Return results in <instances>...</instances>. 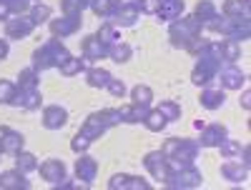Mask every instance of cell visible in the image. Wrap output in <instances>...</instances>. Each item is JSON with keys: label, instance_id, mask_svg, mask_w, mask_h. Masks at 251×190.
I'll list each match as a JSON object with an SVG mask.
<instances>
[{"label": "cell", "instance_id": "6da1fadb", "mask_svg": "<svg viewBox=\"0 0 251 190\" xmlns=\"http://www.w3.org/2000/svg\"><path fill=\"white\" fill-rule=\"evenodd\" d=\"M161 153L169 160V168H186V165H194L199 160L201 153V145L191 138H171L161 145Z\"/></svg>", "mask_w": 251, "mask_h": 190}, {"label": "cell", "instance_id": "7a4b0ae2", "mask_svg": "<svg viewBox=\"0 0 251 190\" xmlns=\"http://www.w3.org/2000/svg\"><path fill=\"white\" fill-rule=\"evenodd\" d=\"M68 58H71L68 48L63 45L58 38L50 35L43 45L33 50V55H30V68L38 70V73H43V70H50V68H60Z\"/></svg>", "mask_w": 251, "mask_h": 190}, {"label": "cell", "instance_id": "3957f363", "mask_svg": "<svg viewBox=\"0 0 251 190\" xmlns=\"http://www.w3.org/2000/svg\"><path fill=\"white\" fill-rule=\"evenodd\" d=\"M194 60H196V65H194V70H191V83H194V85H199V88L211 85V83L216 80L219 68L224 65L221 58H219V48H216L214 40H211V43L206 45V50L199 53Z\"/></svg>", "mask_w": 251, "mask_h": 190}, {"label": "cell", "instance_id": "277c9868", "mask_svg": "<svg viewBox=\"0 0 251 190\" xmlns=\"http://www.w3.org/2000/svg\"><path fill=\"white\" fill-rule=\"evenodd\" d=\"M201 30H203V25L199 23V20H196L194 15H186V13H183L181 18H176V20H171V23H169V40H171V48L186 50V45L191 43L196 35H201Z\"/></svg>", "mask_w": 251, "mask_h": 190}, {"label": "cell", "instance_id": "5b68a950", "mask_svg": "<svg viewBox=\"0 0 251 190\" xmlns=\"http://www.w3.org/2000/svg\"><path fill=\"white\" fill-rule=\"evenodd\" d=\"M206 28L211 33H219L221 38L241 43V40H249V35H251V20H246V18H224L219 13Z\"/></svg>", "mask_w": 251, "mask_h": 190}, {"label": "cell", "instance_id": "8992f818", "mask_svg": "<svg viewBox=\"0 0 251 190\" xmlns=\"http://www.w3.org/2000/svg\"><path fill=\"white\" fill-rule=\"evenodd\" d=\"M201 183H203V173L196 165L174 168L169 173V178L163 180V185L171 188V190H194V188H201Z\"/></svg>", "mask_w": 251, "mask_h": 190}, {"label": "cell", "instance_id": "52a82bcc", "mask_svg": "<svg viewBox=\"0 0 251 190\" xmlns=\"http://www.w3.org/2000/svg\"><path fill=\"white\" fill-rule=\"evenodd\" d=\"M216 80H221L224 90H241L246 85V73L241 68H236V63H224L216 73Z\"/></svg>", "mask_w": 251, "mask_h": 190}, {"label": "cell", "instance_id": "ba28073f", "mask_svg": "<svg viewBox=\"0 0 251 190\" xmlns=\"http://www.w3.org/2000/svg\"><path fill=\"white\" fill-rule=\"evenodd\" d=\"M83 25V15H60L55 20H48V28H50V35L63 40V38H71L80 30Z\"/></svg>", "mask_w": 251, "mask_h": 190}, {"label": "cell", "instance_id": "9c48e42d", "mask_svg": "<svg viewBox=\"0 0 251 190\" xmlns=\"http://www.w3.org/2000/svg\"><path fill=\"white\" fill-rule=\"evenodd\" d=\"M35 30V23L30 20V15H13L10 20H5V38L8 40H25L30 38Z\"/></svg>", "mask_w": 251, "mask_h": 190}, {"label": "cell", "instance_id": "30bf717a", "mask_svg": "<svg viewBox=\"0 0 251 190\" xmlns=\"http://www.w3.org/2000/svg\"><path fill=\"white\" fill-rule=\"evenodd\" d=\"M143 168L151 173V178L153 180H166L169 178V173H171V168H169V160H166V155L161 153V150H151V153H146L143 155Z\"/></svg>", "mask_w": 251, "mask_h": 190}, {"label": "cell", "instance_id": "8fae6325", "mask_svg": "<svg viewBox=\"0 0 251 190\" xmlns=\"http://www.w3.org/2000/svg\"><path fill=\"white\" fill-rule=\"evenodd\" d=\"M38 173H40V178H43L48 185H58L63 178L68 175V168H66V163H63V160L50 158V160H43V163L38 165Z\"/></svg>", "mask_w": 251, "mask_h": 190}, {"label": "cell", "instance_id": "7c38bea8", "mask_svg": "<svg viewBox=\"0 0 251 190\" xmlns=\"http://www.w3.org/2000/svg\"><path fill=\"white\" fill-rule=\"evenodd\" d=\"M221 178L228 183H244V180H249V165H244L239 158H224Z\"/></svg>", "mask_w": 251, "mask_h": 190}, {"label": "cell", "instance_id": "4fadbf2b", "mask_svg": "<svg viewBox=\"0 0 251 190\" xmlns=\"http://www.w3.org/2000/svg\"><path fill=\"white\" fill-rule=\"evenodd\" d=\"M224 138H228L226 125H221V123H208V125H203V128H201V138H199L196 143H199L201 148H219Z\"/></svg>", "mask_w": 251, "mask_h": 190}, {"label": "cell", "instance_id": "5bb4252c", "mask_svg": "<svg viewBox=\"0 0 251 190\" xmlns=\"http://www.w3.org/2000/svg\"><path fill=\"white\" fill-rule=\"evenodd\" d=\"M68 125V110L63 105H46L43 108V128L46 130H60Z\"/></svg>", "mask_w": 251, "mask_h": 190}, {"label": "cell", "instance_id": "9a60e30c", "mask_svg": "<svg viewBox=\"0 0 251 190\" xmlns=\"http://www.w3.org/2000/svg\"><path fill=\"white\" fill-rule=\"evenodd\" d=\"M183 13H186V0H158V10H156L158 23H171Z\"/></svg>", "mask_w": 251, "mask_h": 190}, {"label": "cell", "instance_id": "2e32d148", "mask_svg": "<svg viewBox=\"0 0 251 190\" xmlns=\"http://www.w3.org/2000/svg\"><path fill=\"white\" fill-rule=\"evenodd\" d=\"M80 55L88 58L91 63L93 60H103V58H108V45H103L100 40L96 38V33L93 35H86V38L80 40Z\"/></svg>", "mask_w": 251, "mask_h": 190}, {"label": "cell", "instance_id": "e0dca14e", "mask_svg": "<svg viewBox=\"0 0 251 190\" xmlns=\"http://www.w3.org/2000/svg\"><path fill=\"white\" fill-rule=\"evenodd\" d=\"M199 103H201V108H206V110H219V108H224V103H226V90L224 88H214V85H203L201 95H199Z\"/></svg>", "mask_w": 251, "mask_h": 190}, {"label": "cell", "instance_id": "ac0fdd59", "mask_svg": "<svg viewBox=\"0 0 251 190\" xmlns=\"http://www.w3.org/2000/svg\"><path fill=\"white\" fill-rule=\"evenodd\" d=\"M73 168H75V178L86 180L88 185H91V183L96 180V175H98V160H96V158H91L88 153H80Z\"/></svg>", "mask_w": 251, "mask_h": 190}, {"label": "cell", "instance_id": "d6986e66", "mask_svg": "<svg viewBox=\"0 0 251 190\" xmlns=\"http://www.w3.org/2000/svg\"><path fill=\"white\" fill-rule=\"evenodd\" d=\"M40 105H43V95H40L38 88H33V90H18L15 100H13V108H23L28 113L40 110Z\"/></svg>", "mask_w": 251, "mask_h": 190}, {"label": "cell", "instance_id": "ffe728a7", "mask_svg": "<svg viewBox=\"0 0 251 190\" xmlns=\"http://www.w3.org/2000/svg\"><path fill=\"white\" fill-rule=\"evenodd\" d=\"M0 190H30V180L18 168L0 173Z\"/></svg>", "mask_w": 251, "mask_h": 190}, {"label": "cell", "instance_id": "44dd1931", "mask_svg": "<svg viewBox=\"0 0 251 190\" xmlns=\"http://www.w3.org/2000/svg\"><path fill=\"white\" fill-rule=\"evenodd\" d=\"M219 13L224 18H246V20H251V0H224Z\"/></svg>", "mask_w": 251, "mask_h": 190}, {"label": "cell", "instance_id": "7402d4cb", "mask_svg": "<svg viewBox=\"0 0 251 190\" xmlns=\"http://www.w3.org/2000/svg\"><path fill=\"white\" fill-rule=\"evenodd\" d=\"M20 150H25V135L20 133V130H10V128H8L3 143H0V153H5V155H18Z\"/></svg>", "mask_w": 251, "mask_h": 190}, {"label": "cell", "instance_id": "603a6c76", "mask_svg": "<svg viewBox=\"0 0 251 190\" xmlns=\"http://www.w3.org/2000/svg\"><path fill=\"white\" fill-rule=\"evenodd\" d=\"M146 113H149V108H146V105H136V103H128V105H121V108H118L121 123H126V125L143 123Z\"/></svg>", "mask_w": 251, "mask_h": 190}, {"label": "cell", "instance_id": "cb8c5ba5", "mask_svg": "<svg viewBox=\"0 0 251 190\" xmlns=\"http://www.w3.org/2000/svg\"><path fill=\"white\" fill-rule=\"evenodd\" d=\"M138 15H141L138 8H116L111 23H113L116 28H133V25L138 23Z\"/></svg>", "mask_w": 251, "mask_h": 190}, {"label": "cell", "instance_id": "d4e9b609", "mask_svg": "<svg viewBox=\"0 0 251 190\" xmlns=\"http://www.w3.org/2000/svg\"><path fill=\"white\" fill-rule=\"evenodd\" d=\"M91 65H93V63H91L88 58H83V55H80V58H73V55H71V58H68L66 63H63V65H60L58 70H60V75H66V78H73V75H80V73H86V70H88Z\"/></svg>", "mask_w": 251, "mask_h": 190}, {"label": "cell", "instance_id": "484cf974", "mask_svg": "<svg viewBox=\"0 0 251 190\" xmlns=\"http://www.w3.org/2000/svg\"><path fill=\"white\" fill-rule=\"evenodd\" d=\"M216 48H219L221 63H236L241 58V43H236V40L224 38V40H219V43H216Z\"/></svg>", "mask_w": 251, "mask_h": 190}, {"label": "cell", "instance_id": "4316f807", "mask_svg": "<svg viewBox=\"0 0 251 190\" xmlns=\"http://www.w3.org/2000/svg\"><path fill=\"white\" fill-rule=\"evenodd\" d=\"M196 20H199V23L206 28L208 23H211V20L219 15V8L211 3V0H199V3H196V8H194V13H191Z\"/></svg>", "mask_w": 251, "mask_h": 190}, {"label": "cell", "instance_id": "83f0119b", "mask_svg": "<svg viewBox=\"0 0 251 190\" xmlns=\"http://www.w3.org/2000/svg\"><path fill=\"white\" fill-rule=\"evenodd\" d=\"M96 38L100 40L103 45H108V48H113L116 43H121V40H123V38H121V30L111 23V20H108V23H103V25L96 30Z\"/></svg>", "mask_w": 251, "mask_h": 190}, {"label": "cell", "instance_id": "f1b7e54d", "mask_svg": "<svg viewBox=\"0 0 251 190\" xmlns=\"http://www.w3.org/2000/svg\"><path fill=\"white\" fill-rule=\"evenodd\" d=\"M111 78H113V75H111L106 68H98V65H91V68L86 70V83H88L91 88H106Z\"/></svg>", "mask_w": 251, "mask_h": 190}, {"label": "cell", "instance_id": "f546056e", "mask_svg": "<svg viewBox=\"0 0 251 190\" xmlns=\"http://www.w3.org/2000/svg\"><path fill=\"white\" fill-rule=\"evenodd\" d=\"M15 158V168L20 173H38V165H40V160L33 155V153H28V150H20L18 155H13Z\"/></svg>", "mask_w": 251, "mask_h": 190}, {"label": "cell", "instance_id": "4dcf8cb0", "mask_svg": "<svg viewBox=\"0 0 251 190\" xmlns=\"http://www.w3.org/2000/svg\"><path fill=\"white\" fill-rule=\"evenodd\" d=\"M88 8L93 10L96 18H100V20H111L113 13H116V8H118V3H116V0H91V5H88Z\"/></svg>", "mask_w": 251, "mask_h": 190}, {"label": "cell", "instance_id": "1f68e13d", "mask_svg": "<svg viewBox=\"0 0 251 190\" xmlns=\"http://www.w3.org/2000/svg\"><path fill=\"white\" fill-rule=\"evenodd\" d=\"M18 90H33V88H38L40 85V73L38 70H33V68H25V70H20L18 73Z\"/></svg>", "mask_w": 251, "mask_h": 190}, {"label": "cell", "instance_id": "d6a6232c", "mask_svg": "<svg viewBox=\"0 0 251 190\" xmlns=\"http://www.w3.org/2000/svg\"><path fill=\"white\" fill-rule=\"evenodd\" d=\"M143 125L149 128L151 133H161V130H166V125H169V120H166L163 115H161V110L158 108H149V113H146V118H143Z\"/></svg>", "mask_w": 251, "mask_h": 190}, {"label": "cell", "instance_id": "836d02e7", "mask_svg": "<svg viewBox=\"0 0 251 190\" xmlns=\"http://www.w3.org/2000/svg\"><path fill=\"white\" fill-rule=\"evenodd\" d=\"M106 130H108V128H103V125H100L93 115H88L86 120H83V125H80V130H78V133H83L86 138H91V140L96 143V140H98L103 133H106Z\"/></svg>", "mask_w": 251, "mask_h": 190}, {"label": "cell", "instance_id": "e575fe53", "mask_svg": "<svg viewBox=\"0 0 251 190\" xmlns=\"http://www.w3.org/2000/svg\"><path fill=\"white\" fill-rule=\"evenodd\" d=\"M131 103H136V105H149L153 103V90H151V85H143V83H138V85H133L131 88Z\"/></svg>", "mask_w": 251, "mask_h": 190}, {"label": "cell", "instance_id": "d590c367", "mask_svg": "<svg viewBox=\"0 0 251 190\" xmlns=\"http://www.w3.org/2000/svg\"><path fill=\"white\" fill-rule=\"evenodd\" d=\"M108 58H111L113 63H118V65H123V63H128V60L133 58V48L121 40V43H116L113 48H108Z\"/></svg>", "mask_w": 251, "mask_h": 190}, {"label": "cell", "instance_id": "8d00e7d4", "mask_svg": "<svg viewBox=\"0 0 251 190\" xmlns=\"http://www.w3.org/2000/svg\"><path fill=\"white\" fill-rule=\"evenodd\" d=\"M28 15H30V20H33L35 28H38V25L48 23V20L53 18V8H50V5H46V3H33V8L28 10Z\"/></svg>", "mask_w": 251, "mask_h": 190}, {"label": "cell", "instance_id": "74e56055", "mask_svg": "<svg viewBox=\"0 0 251 190\" xmlns=\"http://www.w3.org/2000/svg\"><path fill=\"white\" fill-rule=\"evenodd\" d=\"M103 128H113V125H121V115H118V108H103V110H96L91 113Z\"/></svg>", "mask_w": 251, "mask_h": 190}, {"label": "cell", "instance_id": "f35d334b", "mask_svg": "<svg viewBox=\"0 0 251 190\" xmlns=\"http://www.w3.org/2000/svg\"><path fill=\"white\" fill-rule=\"evenodd\" d=\"M158 110H161V115L169 120V123L181 120V105H178L176 100H161V103H158Z\"/></svg>", "mask_w": 251, "mask_h": 190}, {"label": "cell", "instance_id": "ab89813d", "mask_svg": "<svg viewBox=\"0 0 251 190\" xmlns=\"http://www.w3.org/2000/svg\"><path fill=\"white\" fill-rule=\"evenodd\" d=\"M88 5H91V0H60V13L63 15H83V10Z\"/></svg>", "mask_w": 251, "mask_h": 190}, {"label": "cell", "instance_id": "60d3db41", "mask_svg": "<svg viewBox=\"0 0 251 190\" xmlns=\"http://www.w3.org/2000/svg\"><path fill=\"white\" fill-rule=\"evenodd\" d=\"M241 140H231V138H224L221 140V145H219V150H221V155L224 158H239L241 155Z\"/></svg>", "mask_w": 251, "mask_h": 190}, {"label": "cell", "instance_id": "b9f144b4", "mask_svg": "<svg viewBox=\"0 0 251 190\" xmlns=\"http://www.w3.org/2000/svg\"><path fill=\"white\" fill-rule=\"evenodd\" d=\"M15 93H18V85H15V83L0 78V105H13Z\"/></svg>", "mask_w": 251, "mask_h": 190}, {"label": "cell", "instance_id": "7bdbcfd3", "mask_svg": "<svg viewBox=\"0 0 251 190\" xmlns=\"http://www.w3.org/2000/svg\"><path fill=\"white\" fill-rule=\"evenodd\" d=\"M91 145H93L91 138H86L83 133H75L73 140H71V150H73L75 155H80V153H88V148H91Z\"/></svg>", "mask_w": 251, "mask_h": 190}, {"label": "cell", "instance_id": "ee69618b", "mask_svg": "<svg viewBox=\"0 0 251 190\" xmlns=\"http://www.w3.org/2000/svg\"><path fill=\"white\" fill-rule=\"evenodd\" d=\"M53 188H55V190H88L91 185H88L86 180H80V178H73V180H71V178L66 175V178H63L58 185H53Z\"/></svg>", "mask_w": 251, "mask_h": 190}, {"label": "cell", "instance_id": "f6af8a7d", "mask_svg": "<svg viewBox=\"0 0 251 190\" xmlns=\"http://www.w3.org/2000/svg\"><path fill=\"white\" fill-rule=\"evenodd\" d=\"M123 190H151V183L143 180L141 175H126Z\"/></svg>", "mask_w": 251, "mask_h": 190}, {"label": "cell", "instance_id": "bcb514c9", "mask_svg": "<svg viewBox=\"0 0 251 190\" xmlns=\"http://www.w3.org/2000/svg\"><path fill=\"white\" fill-rule=\"evenodd\" d=\"M3 3L10 8L13 15H25L33 8V0H3Z\"/></svg>", "mask_w": 251, "mask_h": 190}, {"label": "cell", "instance_id": "7dc6e473", "mask_svg": "<svg viewBox=\"0 0 251 190\" xmlns=\"http://www.w3.org/2000/svg\"><path fill=\"white\" fill-rule=\"evenodd\" d=\"M106 90H108L113 98H118V100H123V98H126V93H128V88H126V83H123V80H118V78H111V80H108Z\"/></svg>", "mask_w": 251, "mask_h": 190}, {"label": "cell", "instance_id": "c3c4849f", "mask_svg": "<svg viewBox=\"0 0 251 190\" xmlns=\"http://www.w3.org/2000/svg\"><path fill=\"white\" fill-rule=\"evenodd\" d=\"M208 43H211V40H206L203 35H196V38L191 40V43H188V45H186V53L196 58L199 53H203V50H206V45H208Z\"/></svg>", "mask_w": 251, "mask_h": 190}, {"label": "cell", "instance_id": "681fc988", "mask_svg": "<svg viewBox=\"0 0 251 190\" xmlns=\"http://www.w3.org/2000/svg\"><path fill=\"white\" fill-rule=\"evenodd\" d=\"M138 10H141L143 15H156L158 0H141V3H138Z\"/></svg>", "mask_w": 251, "mask_h": 190}, {"label": "cell", "instance_id": "f907efd6", "mask_svg": "<svg viewBox=\"0 0 251 190\" xmlns=\"http://www.w3.org/2000/svg\"><path fill=\"white\" fill-rule=\"evenodd\" d=\"M239 103H241V108H244V110H251V90H249V88H244Z\"/></svg>", "mask_w": 251, "mask_h": 190}, {"label": "cell", "instance_id": "816d5d0a", "mask_svg": "<svg viewBox=\"0 0 251 190\" xmlns=\"http://www.w3.org/2000/svg\"><path fill=\"white\" fill-rule=\"evenodd\" d=\"M8 53H10V43H8L5 38H0V63L8 58Z\"/></svg>", "mask_w": 251, "mask_h": 190}, {"label": "cell", "instance_id": "f5cc1de1", "mask_svg": "<svg viewBox=\"0 0 251 190\" xmlns=\"http://www.w3.org/2000/svg\"><path fill=\"white\" fill-rule=\"evenodd\" d=\"M13 18V13H10V8L3 3V0H0V20H3V23H5V20H10Z\"/></svg>", "mask_w": 251, "mask_h": 190}, {"label": "cell", "instance_id": "db71d44e", "mask_svg": "<svg viewBox=\"0 0 251 190\" xmlns=\"http://www.w3.org/2000/svg\"><path fill=\"white\" fill-rule=\"evenodd\" d=\"M116 3H118V8H138L141 0H116Z\"/></svg>", "mask_w": 251, "mask_h": 190}, {"label": "cell", "instance_id": "11a10c76", "mask_svg": "<svg viewBox=\"0 0 251 190\" xmlns=\"http://www.w3.org/2000/svg\"><path fill=\"white\" fill-rule=\"evenodd\" d=\"M5 133H8V125H0V143H3V138H5Z\"/></svg>", "mask_w": 251, "mask_h": 190}, {"label": "cell", "instance_id": "9f6ffc18", "mask_svg": "<svg viewBox=\"0 0 251 190\" xmlns=\"http://www.w3.org/2000/svg\"><path fill=\"white\" fill-rule=\"evenodd\" d=\"M33 3H40V0H33Z\"/></svg>", "mask_w": 251, "mask_h": 190}]
</instances>
